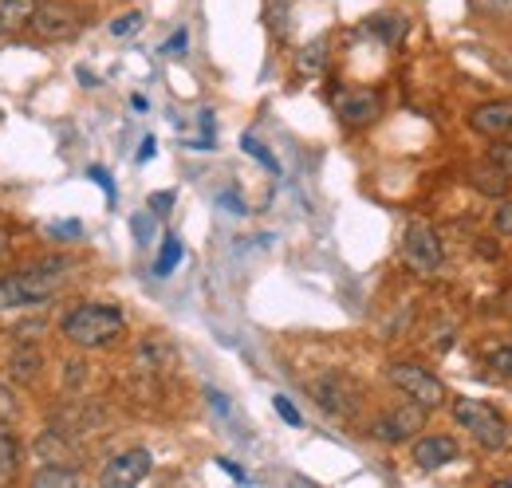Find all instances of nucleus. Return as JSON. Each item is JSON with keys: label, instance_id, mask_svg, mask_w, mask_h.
<instances>
[{"label": "nucleus", "instance_id": "36", "mask_svg": "<svg viewBox=\"0 0 512 488\" xmlns=\"http://www.w3.org/2000/svg\"><path fill=\"white\" fill-rule=\"evenodd\" d=\"M221 205H229V213H245V205H241L233 193H221Z\"/></svg>", "mask_w": 512, "mask_h": 488}, {"label": "nucleus", "instance_id": "6", "mask_svg": "<svg viewBox=\"0 0 512 488\" xmlns=\"http://www.w3.org/2000/svg\"><path fill=\"white\" fill-rule=\"evenodd\" d=\"M426 406H418V402H398V406H390L383 410L375 422H371V437L375 441H383V445H402V441H410V437H418V429L426 426Z\"/></svg>", "mask_w": 512, "mask_h": 488}, {"label": "nucleus", "instance_id": "13", "mask_svg": "<svg viewBox=\"0 0 512 488\" xmlns=\"http://www.w3.org/2000/svg\"><path fill=\"white\" fill-rule=\"evenodd\" d=\"M40 366H44V355H40L32 343H20V347L12 351V359H8V378L20 382V386H32V382L40 378Z\"/></svg>", "mask_w": 512, "mask_h": 488}, {"label": "nucleus", "instance_id": "27", "mask_svg": "<svg viewBox=\"0 0 512 488\" xmlns=\"http://www.w3.org/2000/svg\"><path fill=\"white\" fill-rule=\"evenodd\" d=\"M272 406H276V414H280L288 426H300V422H304V418H300V410H296V406H292L284 394H276V398H272Z\"/></svg>", "mask_w": 512, "mask_h": 488}, {"label": "nucleus", "instance_id": "31", "mask_svg": "<svg viewBox=\"0 0 512 488\" xmlns=\"http://www.w3.org/2000/svg\"><path fill=\"white\" fill-rule=\"evenodd\" d=\"M79 382H83V363L71 359V363H67V374H64V386L71 390V386H79Z\"/></svg>", "mask_w": 512, "mask_h": 488}, {"label": "nucleus", "instance_id": "35", "mask_svg": "<svg viewBox=\"0 0 512 488\" xmlns=\"http://www.w3.org/2000/svg\"><path fill=\"white\" fill-rule=\"evenodd\" d=\"M154 146H158V142H154V138H146V142H142V150H138V162H150V158H154Z\"/></svg>", "mask_w": 512, "mask_h": 488}, {"label": "nucleus", "instance_id": "11", "mask_svg": "<svg viewBox=\"0 0 512 488\" xmlns=\"http://www.w3.org/2000/svg\"><path fill=\"white\" fill-rule=\"evenodd\" d=\"M469 130L485 138H509L512 134V99H493L469 111Z\"/></svg>", "mask_w": 512, "mask_h": 488}, {"label": "nucleus", "instance_id": "12", "mask_svg": "<svg viewBox=\"0 0 512 488\" xmlns=\"http://www.w3.org/2000/svg\"><path fill=\"white\" fill-rule=\"evenodd\" d=\"M36 453L44 465H75V437H67L64 429L52 426L36 441Z\"/></svg>", "mask_w": 512, "mask_h": 488}, {"label": "nucleus", "instance_id": "40", "mask_svg": "<svg viewBox=\"0 0 512 488\" xmlns=\"http://www.w3.org/2000/svg\"><path fill=\"white\" fill-rule=\"evenodd\" d=\"M0 32H4V28H0Z\"/></svg>", "mask_w": 512, "mask_h": 488}, {"label": "nucleus", "instance_id": "18", "mask_svg": "<svg viewBox=\"0 0 512 488\" xmlns=\"http://www.w3.org/2000/svg\"><path fill=\"white\" fill-rule=\"evenodd\" d=\"M20 307H32L20 272L16 276H0V311H20Z\"/></svg>", "mask_w": 512, "mask_h": 488}, {"label": "nucleus", "instance_id": "39", "mask_svg": "<svg viewBox=\"0 0 512 488\" xmlns=\"http://www.w3.org/2000/svg\"><path fill=\"white\" fill-rule=\"evenodd\" d=\"M4 252H8V233L0 229V256H4Z\"/></svg>", "mask_w": 512, "mask_h": 488}, {"label": "nucleus", "instance_id": "10", "mask_svg": "<svg viewBox=\"0 0 512 488\" xmlns=\"http://www.w3.org/2000/svg\"><path fill=\"white\" fill-rule=\"evenodd\" d=\"M457 441L446 437V433H426V437H418L414 441V449H410V461L422 469V473H434V469H446L457 461Z\"/></svg>", "mask_w": 512, "mask_h": 488}, {"label": "nucleus", "instance_id": "5", "mask_svg": "<svg viewBox=\"0 0 512 488\" xmlns=\"http://www.w3.org/2000/svg\"><path fill=\"white\" fill-rule=\"evenodd\" d=\"M402 264L418 276H434L442 272L446 264V248H442V237L430 221H410L406 233H402Z\"/></svg>", "mask_w": 512, "mask_h": 488}, {"label": "nucleus", "instance_id": "28", "mask_svg": "<svg viewBox=\"0 0 512 488\" xmlns=\"http://www.w3.org/2000/svg\"><path fill=\"white\" fill-rule=\"evenodd\" d=\"M138 24H142V12H127V16H119V20L111 24V36H130Z\"/></svg>", "mask_w": 512, "mask_h": 488}, {"label": "nucleus", "instance_id": "23", "mask_svg": "<svg viewBox=\"0 0 512 488\" xmlns=\"http://www.w3.org/2000/svg\"><path fill=\"white\" fill-rule=\"evenodd\" d=\"M489 162L512 182V142L509 138H493V146H489Z\"/></svg>", "mask_w": 512, "mask_h": 488}, {"label": "nucleus", "instance_id": "21", "mask_svg": "<svg viewBox=\"0 0 512 488\" xmlns=\"http://www.w3.org/2000/svg\"><path fill=\"white\" fill-rule=\"evenodd\" d=\"M323 63H327V40H312V44L296 56V67H300L304 75H320Z\"/></svg>", "mask_w": 512, "mask_h": 488}, {"label": "nucleus", "instance_id": "38", "mask_svg": "<svg viewBox=\"0 0 512 488\" xmlns=\"http://www.w3.org/2000/svg\"><path fill=\"white\" fill-rule=\"evenodd\" d=\"M56 233H60V237H79V221H64V225H56Z\"/></svg>", "mask_w": 512, "mask_h": 488}, {"label": "nucleus", "instance_id": "29", "mask_svg": "<svg viewBox=\"0 0 512 488\" xmlns=\"http://www.w3.org/2000/svg\"><path fill=\"white\" fill-rule=\"evenodd\" d=\"M186 44H190V36H186V28H182V32H174V40H166V48H162V52H166V56H182V52H186Z\"/></svg>", "mask_w": 512, "mask_h": 488}, {"label": "nucleus", "instance_id": "16", "mask_svg": "<svg viewBox=\"0 0 512 488\" xmlns=\"http://www.w3.org/2000/svg\"><path fill=\"white\" fill-rule=\"evenodd\" d=\"M32 485L36 488H71L79 485V473L71 469V465H40L36 473H32Z\"/></svg>", "mask_w": 512, "mask_h": 488}, {"label": "nucleus", "instance_id": "14", "mask_svg": "<svg viewBox=\"0 0 512 488\" xmlns=\"http://www.w3.org/2000/svg\"><path fill=\"white\" fill-rule=\"evenodd\" d=\"M36 8H40V0H0V28L4 32H16V28L32 24Z\"/></svg>", "mask_w": 512, "mask_h": 488}, {"label": "nucleus", "instance_id": "15", "mask_svg": "<svg viewBox=\"0 0 512 488\" xmlns=\"http://www.w3.org/2000/svg\"><path fill=\"white\" fill-rule=\"evenodd\" d=\"M473 185H477V189H481L485 197L501 201V197L509 193L512 182L505 178V174H501V170H497V166H493V162H489V158H485V166H477V170H473Z\"/></svg>", "mask_w": 512, "mask_h": 488}, {"label": "nucleus", "instance_id": "17", "mask_svg": "<svg viewBox=\"0 0 512 488\" xmlns=\"http://www.w3.org/2000/svg\"><path fill=\"white\" fill-rule=\"evenodd\" d=\"M367 32H375L383 44H398V40H402V32H406V16H394V12L371 16V20H367Z\"/></svg>", "mask_w": 512, "mask_h": 488}, {"label": "nucleus", "instance_id": "20", "mask_svg": "<svg viewBox=\"0 0 512 488\" xmlns=\"http://www.w3.org/2000/svg\"><path fill=\"white\" fill-rule=\"evenodd\" d=\"M16 465H20V445L8 429L0 426V481H8L16 473Z\"/></svg>", "mask_w": 512, "mask_h": 488}, {"label": "nucleus", "instance_id": "26", "mask_svg": "<svg viewBox=\"0 0 512 488\" xmlns=\"http://www.w3.org/2000/svg\"><path fill=\"white\" fill-rule=\"evenodd\" d=\"M493 229L501 237H512V197H501L497 209H493Z\"/></svg>", "mask_w": 512, "mask_h": 488}, {"label": "nucleus", "instance_id": "3", "mask_svg": "<svg viewBox=\"0 0 512 488\" xmlns=\"http://www.w3.org/2000/svg\"><path fill=\"white\" fill-rule=\"evenodd\" d=\"M308 394L316 398V406H320L323 414H331V418H339V422H351V418L359 414V406H363L359 382L347 378V374H339V370L316 374V378L308 382Z\"/></svg>", "mask_w": 512, "mask_h": 488}, {"label": "nucleus", "instance_id": "7", "mask_svg": "<svg viewBox=\"0 0 512 488\" xmlns=\"http://www.w3.org/2000/svg\"><path fill=\"white\" fill-rule=\"evenodd\" d=\"M331 107L343 126H371L383 115V95L375 87H343L331 95Z\"/></svg>", "mask_w": 512, "mask_h": 488}, {"label": "nucleus", "instance_id": "1", "mask_svg": "<svg viewBox=\"0 0 512 488\" xmlns=\"http://www.w3.org/2000/svg\"><path fill=\"white\" fill-rule=\"evenodd\" d=\"M60 335L71 347L103 351L127 335V315L115 304H79L60 319Z\"/></svg>", "mask_w": 512, "mask_h": 488}, {"label": "nucleus", "instance_id": "22", "mask_svg": "<svg viewBox=\"0 0 512 488\" xmlns=\"http://www.w3.org/2000/svg\"><path fill=\"white\" fill-rule=\"evenodd\" d=\"M178 260H182V241L170 233V237L162 241V252H158V260H154V276H170V272L178 268Z\"/></svg>", "mask_w": 512, "mask_h": 488}, {"label": "nucleus", "instance_id": "37", "mask_svg": "<svg viewBox=\"0 0 512 488\" xmlns=\"http://www.w3.org/2000/svg\"><path fill=\"white\" fill-rule=\"evenodd\" d=\"M221 469H225V473H233L237 481H249V477H245V469H237V465H233L229 457H221Z\"/></svg>", "mask_w": 512, "mask_h": 488}, {"label": "nucleus", "instance_id": "30", "mask_svg": "<svg viewBox=\"0 0 512 488\" xmlns=\"http://www.w3.org/2000/svg\"><path fill=\"white\" fill-rule=\"evenodd\" d=\"M170 205H174V193H154V197H150V209H154L158 217H166Z\"/></svg>", "mask_w": 512, "mask_h": 488}, {"label": "nucleus", "instance_id": "34", "mask_svg": "<svg viewBox=\"0 0 512 488\" xmlns=\"http://www.w3.org/2000/svg\"><path fill=\"white\" fill-rule=\"evenodd\" d=\"M91 178L107 189V197H115V189H111V174H103V170H91Z\"/></svg>", "mask_w": 512, "mask_h": 488}, {"label": "nucleus", "instance_id": "2", "mask_svg": "<svg viewBox=\"0 0 512 488\" xmlns=\"http://www.w3.org/2000/svg\"><path fill=\"white\" fill-rule=\"evenodd\" d=\"M457 426L469 429V437L485 449V453H501L509 449V422L497 414V406L481 402V398H453L449 402Z\"/></svg>", "mask_w": 512, "mask_h": 488}, {"label": "nucleus", "instance_id": "32", "mask_svg": "<svg viewBox=\"0 0 512 488\" xmlns=\"http://www.w3.org/2000/svg\"><path fill=\"white\" fill-rule=\"evenodd\" d=\"M473 4L485 12H512V0H473Z\"/></svg>", "mask_w": 512, "mask_h": 488}, {"label": "nucleus", "instance_id": "25", "mask_svg": "<svg viewBox=\"0 0 512 488\" xmlns=\"http://www.w3.org/2000/svg\"><path fill=\"white\" fill-rule=\"evenodd\" d=\"M241 150H245V154H253L256 162H264V166H268L272 174H280V162H276V158H272V154H268V150H264V146L256 142L253 134H245V138H241Z\"/></svg>", "mask_w": 512, "mask_h": 488}, {"label": "nucleus", "instance_id": "24", "mask_svg": "<svg viewBox=\"0 0 512 488\" xmlns=\"http://www.w3.org/2000/svg\"><path fill=\"white\" fill-rule=\"evenodd\" d=\"M485 366H489L497 378H512V343H505V347H493V351L485 355Z\"/></svg>", "mask_w": 512, "mask_h": 488}, {"label": "nucleus", "instance_id": "4", "mask_svg": "<svg viewBox=\"0 0 512 488\" xmlns=\"http://www.w3.org/2000/svg\"><path fill=\"white\" fill-rule=\"evenodd\" d=\"M386 378H390L394 390H402V398H410V402H418V406H426V410H442L449 402L446 382H442L434 370H426V366L390 363L386 366Z\"/></svg>", "mask_w": 512, "mask_h": 488}, {"label": "nucleus", "instance_id": "8", "mask_svg": "<svg viewBox=\"0 0 512 488\" xmlns=\"http://www.w3.org/2000/svg\"><path fill=\"white\" fill-rule=\"evenodd\" d=\"M150 469H154L150 449H123V453H115V457L103 465L99 485L103 488H134L150 477Z\"/></svg>", "mask_w": 512, "mask_h": 488}, {"label": "nucleus", "instance_id": "9", "mask_svg": "<svg viewBox=\"0 0 512 488\" xmlns=\"http://www.w3.org/2000/svg\"><path fill=\"white\" fill-rule=\"evenodd\" d=\"M32 28H36L40 40H71L79 32V12L64 0H40V8L32 16Z\"/></svg>", "mask_w": 512, "mask_h": 488}, {"label": "nucleus", "instance_id": "19", "mask_svg": "<svg viewBox=\"0 0 512 488\" xmlns=\"http://www.w3.org/2000/svg\"><path fill=\"white\" fill-rule=\"evenodd\" d=\"M264 20H268L272 36H288V20H292V0H264Z\"/></svg>", "mask_w": 512, "mask_h": 488}, {"label": "nucleus", "instance_id": "33", "mask_svg": "<svg viewBox=\"0 0 512 488\" xmlns=\"http://www.w3.org/2000/svg\"><path fill=\"white\" fill-rule=\"evenodd\" d=\"M4 398H8V390L0 386V418H12L16 414V402H4Z\"/></svg>", "mask_w": 512, "mask_h": 488}]
</instances>
